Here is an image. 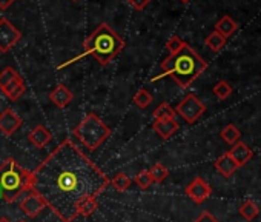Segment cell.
I'll return each mask as SVG.
<instances>
[{
	"mask_svg": "<svg viewBox=\"0 0 261 222\" xmlns=\"http://www.w3.org/2000/svg\"><path fill=\"white\" fill-rule=\"evenodd\" d=\"M185 43H186V42H183L180 37L174 36V37H171V39L166 42V50L169 51V54H175Z\"/></svg>",
	"mask_w": 261,
	"mask_h": 222,
	"instance_id": "obj_29",
	"label": "cell"
},
{
	"mask_svg": "<svg viewBox=\"0 0 261 222\" xmlns=\"http://www.w3.org/2000/svg\"><path fill=\"white\" fill-rule=\"evenodd\" d=\"M204 43H206L207 48H211L212 51L217 53V51H220V50L226 45V37L221 36L218 31H212V33L206 37Z\"/></svg>",
	"mask_w": 261,
	"mask_h": 222,
	"instance_id": "obj_21",
	"label": "cell"
},
{
	"mask_svg": "<svg viewBox=\"0 0 261 222\" xmlns=\"http://www.w3.org/2000/svg\"><path fill=\"white\" fill-rule=\"evenodd\" d=\"M25 90H27V86H25V82H23V77L22 76H17L11 83H8L4 90H2V93L10 99V100H17L23 93H25Z\"/></svg>",
	"mask_w": 261,
	"mask_h": 222,
	"instance_id": "obj_16",
	"label": "cell"
},
{
	"mask_svg": "<svg viewBox=\"0 0 261 222\" xmlns=\"http://www.w3.org/2000/svg\"><path fill=\"white\" fill-rule=\"evenodd\" d=\"M186 196L192 199L195 204H203L211 194H212V187L203 179V177H195L188 187H186Z\"/></svg>",
	"mask_w": 261,
	"mask_h": 222,
	"instance_id": "obj_8",
	"label": "cell"
},
{
	"mask_svg": "<svg viewBox=\"0 0 261 222\" xmlns=\"http://www.w3.org/2000/svg\"><path fill=\"white\" fill-rule=\"evenodd\" d=\"M227 153H229L230 158L235 161V164L238 165V168L243 167V165H246V164L253 158L252 150H250L244 142H237Z\"/></svg>",
	"mask_w": 261,
	"mask_h": 222,
	"instance_id": "obj_13",
	"label": "cell"
},
{
	"mask_svg": "<svg viewBox=\"0 0 261 222\" xmlns=\"http://www.w3.org/2000/svg\"><path fill=\"white\" fill-rule=\"evenodd\" d=\"M111 185L106 173L98 168L71 139L60 142L31 171V191L63 222H72L77 207L97 199Z\"/></svg>",
	"mask_w": 261,
	"mask_h": 222,
	"instance_id": "obj_1",
	"label": "cell"
},
{
	"mask_svg": "<svg viewBox=\"0 0 261 222\" xmlns=\"http://www.w3.org/2000/svg\"><path fill=\"white\" fill-rule=\"evenodd\" d=\"M207 68L204 59L188 43H185L175 54H169L163 63L160 77H172L180 88H188Z\"/></svg>",
	"mask_w": 261,
	"mask_h": 222,
	"instance_id": "obj_2",
	"label": "cell"
},
{
	"mask_svg": "<svg viewBox=\"0 0 261 222\" xmlns=\"http://www.w3.org/2000/svg\"><path fill=\"white\" fill-rule=\"evenodd\" d=\"M180 2H181V4H189L191 0H180Z\"/></svg>",
	"mask_w": 261,
	"mask_h": 222,
	"instance_id": "obj_35",
	"label": "cell"
},
{
	"mask_svg": "<svg viewBox=\"0 0 261 222\" xmlns=\"http://www.w3.org/2000/svg\"><path fill=\"white\" fill-rule=\"evenodd\" d=\"M17 76H20L13 66H7L2 73H0V91H2L8 83H11Z\"/></svg>",
	"mask_w": 261,
	"mask_h": 222,
	"instance_id": "obj_26",
	"label": "cell"
},
{
	"mask_svg": "<svg viewBox=\"0 0 261 222\" xmlns=\"http://www.w3.org/2000/svg\"><path fill=\"white\" fill-rule=\"evenodd\" d=\"M22 39V33L8 20H0V53H8Z\"/></svg>",
	"mask_w": 261,
	"mask_h": 222,
	"instance_id": "obj_7",
	"label": "cell"
},
{
	"mask_svg": "<svg viewBox=\"0 0 261 222\" xmlns=\"http://www.w3.org/2000/svg\"><path fill=\"white\" fill-rule=\"evenodd\" d=\"M0 187L5 201L14 202L23 193L31 191V171L10 158L0 167Z\"/></svg>",
	"mask_w": 261,
	"mask_h": 222,
	"instance_id": "obj_4",
	"label": "cell"
},
{
	"mask_svg": "<svg viewBox=\"0 0 261 222\" xmlns=\"http://www.w3.org/2000/svg\"><path fill=\"white\" fill-rule=\"evenodd\" d=\"M48 97H49V100H51L56 106H59V108H66V106L72 102L74 94L69 91L68 86H65V85H57V86L49 93Z\"/></svg>",
	"mask_w": 261,
	"mask_h": 222,
	"instance_id": "obj_11",
	"label": "cell"
},
{
	"mask_svg": "<svg viewBox=\"0 0 261 222\" xmlns=\"http://www.w3.org/2000/svg\"><path fill=\"white\" fill-rule=\"evenodd\" d=\"M19 222H25V220H19Z\"/></svg>",
	"mask_w": 261,
	"mask_h": 222,
	"instance_id": "obj_36",
	"label": "cell"
},
{
	"mask_svg": "<svg viewBox=\"0 0 261 222\" xmlns=\"http://www.w3.org/2000/svg\"><path fill=\"white\" fill-rule=\"evenodd\" d=\"M195 222H218V219L211 213V211H203L197 219Z\"/></svg>",
	"mask_w": 261,
	"mask_h": 222,
	"instance_id": "obj_31",
	"label": "cell"
},
{
	"mask_svg": "<svg viewBox=\"0 0 261 222\" xmlns=\"http://www.w3.org/2000/svg\"><path fill=\"white\" fill-rule=\"evenodd\" d=\"M14 2H17V0H0V10H8Z\"/></svg>",
	"mask_w": 261,
	"mask_h": 222,
	"instance_id": "obj_32",
	"label": "cell"
},
{
	"mask_svg": "<svg viewBox=\"0 0 261 222\" xmlns=\"http://www.w3.org/2000/svg\"><path fill=\"white\" fill-rule=\"evenodd\" d=\"M220 136H221V139H223L226 144H229V145H235V144L240 141L241 133H240V130H238L235 125L229 124L227 127H224V128L221 130Z\"/></svg>",
	"mask_w": 261,
	"mask_h": 222,
	"instance_id": "obj_20",
	"label": "cell"
},
{
	"mask_svg": "<svg viewBox=\"0 0 261 222\" xmlns=\"http://www.w3.org/2000/svg\"><path fill=\"white\" fill-rule=\"evenodd\" d=\"M0 222H11L10 219H7V217H2V219H0Z\"/></svg>",
	"mask_w": 261,
	"mask_h": 222,
	"instance_id": "obj_34",
	"label": "cell"
},
{
	"mask_svg": "<svg viewBox=\"0 0 261 222\" xmlns=\"http://www.w3.org/2000/svg\"><path fill=\"white\" fill-rule=\"evenodd\" d=\"M180 128V124L175 119H163V121H154L152 130L162 138V139H169L177 133Z\"/></svg>",
	"mask_w": 261,
	"mask_h": 222,
	"instance_id": "obj_12",
	"label": "cell"
},
{
	"mask_svg": "<svg viewBox=\"0 0 261 222\" xmlns=\"http://www.w3.org/2000/svg\"><path fill=\"white\" fill-rule=\"evenodd\" d=\"M238 213L243 219L246 220H253L258 214H259V207L253 202V201H246L240 208Z\"/></svg>",
	"mask_w": 261,
	"mask_h": 222,
	"instance_id": "obj_18",
	"label": "cell"
},
{
	"mask_svg": "<svg viewBox=\"0 0 261 222\" xmlns=\"http://www.w3.org/2000/svg\"><path fill=\"white\" fill-rule=\"evenodd\" d=\"M151 102H152V96H151V93L146 91L145 88H140V90L136 93V96H134V103H136L139 108H146V106L151 105Z\"/></svg>",
	"mask_w": 261,
	"mask_h": 222,
	"instance_id": "obj_24",
	"label": "cell"
},
{
	"mask_svg": "<svg viewBox=\"0 0 261 222\" xmlns=\"http://www.w3.org/2000/svg\"><path fill=\"white\" fill-rule=\"evenodd\" d=\"M149 174H151V177H152V182L162 184V182L169 176V170H168L163 164L157 162V164H154V165L151 167Z\"/></svg>",
	"mask_w": 261,
	"mask_h": 222,
	"instance_id": "obj_22",
	"label": "cell"
},
{
	"mask_svg": "<svg viewBox=\"0 0 261 222\" xmlns=\"http://www.w3.org/2000/svg\"><path fill=\"white\" fill-rule=\"evenodd\" d=\"M206 111V106L204 103L194 94H188L185 99H181V102L175 106V113L185 119L188 124H194L197 122L203 113Z\"/></svg>",
	"mask_w": 261,
	"mask_h": 222,
	"instance_id": "obj_6",
	"label": "cell"
},
{
	"mask_svg": "<svg viewBox=\"0 0 261 222\" xmlns=\"http://www.w3.org/2000/svg\"><path fill=\"white\" fill-rule=\"evenodd\" d=\"M22 127V119L11 108H7L0 113V131L5 136H13Z\"/></svg>",
	"mask_w": 261,
	"mask_h": 222,
	"instance_id": "obj_10",
	"label": "cell"
},
{
	"mask_svg": "<svg viewBox=\"0 0 261 222\" xmlns=\"http://www.w3.org/2000/svg\"><path fill=\"white\" fill-rule=\"evenodd\" d=\"M51 139H53V135L43 125H36L28 135V141L37 148H43L45 145L51 142Z\"/></svg>",
	"mask_w": 261,
	"mask_h": 222,
	"instance_id": "obj_14",
	"label": "cell"
},
{
	"mask_svg": "<svg viewBox=\"0 0 261 222\" xmlns=\"http://www.w3.org/2000/svg\"><path fill=\"white\" fill-rule=\"evenodd\" d=\"M74 136L89 151H95L101 144L108 141V138L111 136V130L95 113H88L74 128Z\"/></svg>",
	"mask_w": 261,
	"mask_h": 222,
	"instance_id": "obj_5",
	"label": "cell"
},
{
	"mask_svg": "<svg viewBox=\"0 0 261 222\" xmlns=\"http://www.w3.org/2000/svg\"><path fill=\"white\" fill-rule=\"evenodd\" d=\"M19 207H20V210H22L28 217H36V216H39V214L46 208V204H45V201H43L39 194H36L34 191H30V193L20 201Z\"/></svg>",
	"mask_w": 261,
	"mask_h": 222,
	"instance_id": "obj_9",
	"label": "cell"
},
{
	"mask_svg": "<svg viewBox=\"0 0 261 222\" xmlns=\"http://www.w3.org/2000/svg\"><path fill=\"white\" fill-rule=\"evenodd\" d=\"M175 109L168 103L163 102L154 109V119L155 121H163V119H175Z\"/></svg>",
	"mask_w": 261,
	"mask_h": 222,
	"instance_id": "obj_19",
	"label": "cell"
},
{
	"mask_svg": "<svg viewBox=\"0 0 261 222\" xmlns=\"http://www.w3.org/2000/svg\"><path fill=\"white\" fill-rule=\"evenodd\" d=\"M212 91H214V94H215L220 100H224V99H227V97L232 94V86H230L226 80H220V82H217V83L214 85Z\"/></svg>",
	"mask_w": 261,
	"mask_h": 222,
	"instance_id": "obj_23",
	"label": "cell"
},
{
	"mask_svg": "<svg viewBox=\"0 0 261 222\" xmlns=\"http://www.w3.org/2000/svg\"><path fill=\"white\" fill-rule=\"evenodd\" d=\"M72 2H77V0H72Z\"/></svg>",
	"mask_w": 261,
	"mask_h": 222,
	"instance_id": "obj_37",
	"label": "cell"
},
{
	"mask_svg": "<svg viewBox=\"0 0 261 222\" xmlns=\"http://www.w3.org/2000/svg\"><path fill=\"white\" fill-rule=\"evenodd\" d=\"M151 2H152V0H127V4L133 8H136L137 11H143Z\"/></svg>",
	"mask_w": 261,
	"mask_h": 222,
	"instance_id": "obj_30",
	"label": "cell"
},
{
	"mask_svg": "<svg viewBox=\"0 0 261 222\" xmlns=\"http://www.w3.org/2000/svg\"><path fill=\"white\" fill-rule=\"evenodd\" d=\"M83 48L86 54H91L101 66H106L124 48V40L103 22L89 34L83 43Z\"/></svg>",
	"mask_w": 261,
	"mask_h": 222,
	"instance_id": "obj_3",
	"label": "cell"
},
{
	"mask_svg": "<svg viewBox=\"0 0 261 222\" xmlns=\"http://www.w3.org/2000/svg\"><path fill=\"white\" fill-rule=\"evenodd\" d=\"M136 184H137V187L139 188H142V190H146V188H149L154 182H152V177H151V174H149V170H142L137 176H136Z\"/></svg>",
	"mask_w": 261,
	"mask_h": 222,
	"instance_id": "obj_28",
	"label": "cell"
},
{
	"mask_svg": "<svg viewBox=\"0 0 261 222\" xmlns=\"http://www.w3.org/2000/svg\"><path fill=\"white\" fill-rule=\"evenodd\" d=\"M0 201H5V197H4V191H2V187H0Z\"/></svg>",
	"mask_w": 261,
	"mask_h": 222,
	"instance_id": "obj_33",
	"label": "cell"
},
{
	"mask_svg": "<svg viewBox=\"0 0 261 222\" xmlns=\"http://www.w3.org/2000/svg\"><path fill=\"white\" fill-rule=\"evenodd\" d=\"M237 28H238L237 22H235L232 17H229V16H223V17L218 20V24L215 25V31H218V33H220L221 36H224L226 39L230 37V36L237 31Z\"/></svg>",
	"mask_w": 261,
	"mask_h": 222,
	"instance_id": "obj_17",
	"label": "cell"
},
{
	"mask_svg": "<svg viewBox=\"0 0 261 222\" xmlns=\"http://www.w3.org/2000/svg\"><path fill=\"white\" fill-rule=\"evenodd\" d=\"M214 167L217 168V171H218L223 177H230V176L238 170V165L235 164V161L230 158L229 153H223V154L214 162Z\"/></svg>",
	"mask_w": 261,
	"mask_h": 222,
	"instance_id": "obj_15",
	"label": "cell"
},
{
	"mask_svg": "<svg viewBox=\"0 0 261 222\" xmlns=\"http://www.w3.org/2000/svg\"><path fill=\"white\" fill-rule=\"evenodd\" d=\"M97 207H98L97 199L83 201V202L77 207V214H79V216H91V214L97 210Z\"/></svg>",
	"mask_w": 261,
	"mask_h": 222,
	"instance_id": "obj_25",
	"label": "cell"
},
{
	"mask_svg": "<svg viewBox=\"0 0 261 222\" xmlns=\"http://www.w3.org/2000/svg\"><path fill=\"white\" fill-rule=\"evenodd\" d=\"M112 187L117 190V191H124V190H127L129 188V185H130V177L127 176V174H124V173H118L114 179H112Z\"/></svg>",
	"mask_w": 261,
	"mask_h": 222,
	"instance_id": "obj_27",
	"label": "cell"
}]
</instances>
